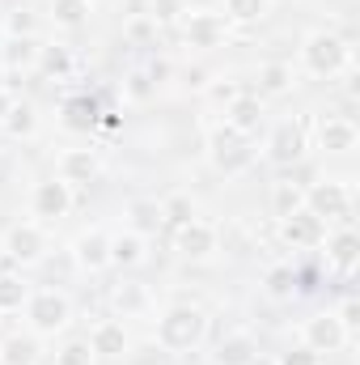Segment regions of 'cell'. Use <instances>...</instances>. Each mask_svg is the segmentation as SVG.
I'll return each mask as SVG.
<instances>
[{
	"mask_svg": "<svg viewBox=\"0 0 360 365\" xmlns=\"http://www.w3.org/2000/svg\"><path fill=\"white\" fill-rule=\"evenodd\" d=\"M301 56H305V68H309L314 77H335L339 68H348L352 47H348V38H339V34H309Z\"/></svg>",
	"mask_w": 360,
	"mask_h": 365,
	"instance_id": "cell-1",
	"label": "cell"
},
{
	"mask_svg": "<svg viewBox=\"0 0 360 365\" xmlns=\"http://www.w3.org/2000/svg\"><path fill=\"white\" fill-rule=\"evenodd\" d=\"M203 310H195V306H174L162 323H157V340L166 344V349H191L199 336H203Z\"/></svg>",
	"mask_w": 360,
	"mask_h": 365,
	"instance_id": "cell-2",
	"label": "cell"
},
{
	"mask_svg": "<svg viewBox=\"0 0 360 365\" xmlns=\"http://www.w3.org/2000/svg\"><path fill=\"white\" fill-rule=\"evenodd\" d=\"M305 208L314 217H327V221H344L352 212V191L344 182H314L305 191Z\"/></svg>",
	"mask_w": 360,
	"mask_h": 365,
	"instance_id": "cell-3",
	"label": "cell"
},
{
	"mask_svg": "<svg viewBox=\"0 0 360 365\" xmlns=\"http://www.w3.org/2000/svg\"><path fill=\"white\" fill-rule=\"evenodd\" d=\"M212 153H216V166H221L225 175H238V170H246V166L255 162L250 145H246V140H242V132H233V128L212 132Z\"/></svg>",
	"mask_w": 360,
	"mask_h": 365,
	"instance_id": "cell-4",
	"label": "cell"
},
{
	"mask_svg": "<svg viewBox=\"0 0 360 365\" xmlns=\"http://www.w3.org/2000/svg\"><path fill=\"white\" fill-rule=\"evenodd\" d=\"M305 344L314 353H335L339 344H348V327L335 314H318V319L305 323Z\"/></svg>",
	"mask_w": 360,
	"mask_h": 365,
	"instance_id": "cell-5",
	"label": "cell"
},
{
	"mask_svg": "<svg viewBox=\"0 0 360 365\" xmlns=\"http://www.w3.org/2000/svg\"><path fill=\"white\" fill-rule=\"evenodd\" d=\"M284 221V238L292 242V247H314V242H322V217H314L309 208H297V212H288V217H280Z\"/></svg>",
	"mask_w": 360,
	"mask_h": 365,
	"instance_id": "cell-6",
	"label": "cell"
},
{
	"mask_svg": "<svg viewBox=\"0 0 360 365\" xmlns=\"http://www.w3.org/2000/svg\"><path fill=\"white\" fill-rule=\"evenodd\" d=\"M268 153H271L275 166H292V162L305 153V136H301V128H297V123H280V128L271 132Z\"/></svg>",
	"mask_w": 360,
	"mask_h": 365,
	"instance_id": "cell-7",
	"label": "cell"
},
{
	"mask_svg": "<svg viewBox=\"0 0 360 365\" xmlns=\"http://www.w3.org/2000/svg\"><path fill=\"white\" fill-rule=\"evenodd\" d=\"M318 140H322L327 153H352V149H356V123L331 115V119L318 123Z\"/></svg>",
	"mask_w": 360,
	"mask_h": 365,
	"instance_id": "cell-8",
	"label": "cell"
},
{
	"mask_svg": "<svg viewBox=\"0 0 360 365\" xmlns=\"http://www.w3.org/2000/svg\"><path fill=\"white\" fill-rule=\"evenodd\" d=\"M30 319H34L38 331H55V327L68 323V302L55 297V293H38V297L30 302Z\"/></svg>",
	"mask_w": 360,
	"mask_h": 365,
	"instance_id": "cell-9",
	"label": "cell"
},
{
	"mask_svg": "<svg viewBox=\"0 0 360 365\" xmlns=\"http://www.w3.org/2000/svg\"><path fill=\"white\" fill-rule=\"evenodd\" d=\"M68 204H73V195H68V182L51 179V182H38L34 187V212L38 217H64L68 212Z\"/></svg>",
	"mask_w": 360,
	"mask_h": 365,
	"instance_id": "cell-10",
	"label": "cell"
},
{
	"mask_svg": "<svg viewBox=\"0 0 360 365\" xmlns=\"http://www.w3.org/2000/svg\"><path fill=\"white\" fill-rule=\"evenodd\" d=\"M212 247H216V234H212L203 221H186V225L179 230V251L186 255V259H203Z\"/></svg>",
	"mask_w": 360,
	"mask_h": 365,
	"instance_id": "cell-11",
	"label": "cell"
},
{
	"mask_svg": "<svg viewBox=\"0 0 360 365\" xmlns=\"http://www.w3.org/2000/svg\"><path fill=\"white\" fill-rule=\"evenodd\" d=\"M356 255H360V238L352 230H339V234L331 238V247H327V259H331V268H339V272H352V268H356Z\"/></svg>",
	"mask_w": 360,
	"mask_h": 365,
	"instance_id": "cell-12",
	"label": "cell"
},
{
	"mask_svg": "<svg viewBox=\"0 0 360 365\" xmlns=\"http://www.w3.org/2000/svg\"><path fill=\"white\" fill-rule=\"evenodd\" d=\"M259 357V349H255V340L250 336H229V340H221V349H216V365H250Z\"/></svg>",
	"mask_w": 360,
	"mask_h": 365,
	"instance_id": "cell-13",
	"label": "cell"
},
{
	"mask_svg": "<svg viewBox=\"0 0 360 365\" xmlns=\"http://www.w3.org/2000/svg\"><path fill=\"white\" fill-rule=\"evenodd\" d=\"M263 123V102L259 98H233L229 106V128L233 132H255Z\"/></svg>",
	"mask_w": 360,
	"mask_h": 365,
	"instance_id": "cell-14",
	"label": "cell"
},
{
	"mask_svg": "<svg viewBox=\"0 0 360 365\" xmlns=\"http://www.w3.org/2000/svg\"><path fill=\"white\" fill-rule=\"evenodd\" d=\"M221 34H225V26H221V17H212V13H199V17H191V26H186V43H191V47H212Z\"/></svg>",
	"mask_w": 360,
	"mask_h": 365,
	"instance_id": "cell-15",
	"label": "cell"
},
{
	"mask_svg": "<svg viewBox=\"0 0 360 365\" xmlns=\"http://www.w3.org/2000/svg\"><path fill=\"white\" fill-rule=\"evenodd\" d=\"M93 170H97V162H93L90 149H73V153H64V162H60L64 182H90Z\"/></svg>",
	"mask_w": 360,
	"mask_h": 365,
	"instance_id": "cell-16",
	"label": "cell"
},
{
	"mask_svg": "<svg viewBox=\"0 0 360 365\" xmlns=\"http://www.w3.org/2000/svg\"><path fill=\"white\" fill-rule=\"evenodd\" d=\"M77 259H81L85 268H102V264L110 259V238H106V234H81V238H77Z\"/></svg>",
	"mask_w": 360,
	"mask_h": 365,
	"instance_id": "cell-17",
	"label": "cell"
},
{
	"mask_svg": "<svg viewBox=\"0 0 360 365\" xmlns=\"http://www.w3.org/2000/svg\"><path fill=\"white\" fill-rule=\"evenodd\" d=\"M38 251H43V238H38V230L21 225V230H13V234H9V255H13V259L30 264V259H38Z\"/></svg>",
	"mask_w": 360,
	"mask_h": 365,
	"instance_id": "cell-18",
	"label": "cell"
},
{
	"mask_svg": "<svg viewBox=\"0 0 360 365\" xmlns=\"http://www.w3.org/2000/svg\"><path fill=\"white\" fill-rule=\"evenodd\" d=\"M90 349H93V353H102V357H115V353H123V349H127V336H123V327H119V323H102V327L93 331Z\"/></svg>",
	"mask_w": 360,
	"mask_h": 365,
	"instance_id": "cell-19",
	"label": "cell"
},
{
	"mask_svg": "<svg viewBox=\"0 0 360 365\" xmlns=\"http://www.w3.org/2000/svg\"><path fill=\"white\" fill-rule=\"evenodd\" d=\"M64 123H68L73 132H90L93 123H97V102H90V98H73V102L64 106Z\"/></svg>",
	"mask_w": 360,
	"mask_h": 365,
	"instance_id": "cell-20",
	"label": "cell"
},
{
	"mask_svg": "<svg viewBox=\"0 0 360 365\" xmlns=\"http://www.w3.org/2000/svg\"><path fill=\"white\" fill-rule=\"evenodd\" d=\"M110 259H115V264H140V259H144L140 234H119V238H110Z\"/></svg>",
	"mask_w": 360,
	"mask_h": 365,
	"instance_id": "cell-21",
	"label": "cell"
},
{
	"mask_svg": "<svg viewBox=\"0 0 360 365\" xmlns=\"http://www.w3.org/2000/svg\"><path fill=\"white\" fill-rule=\"evenodd\" d=\"M127 212H132V221H136V230H140V234H149V230H162V225H166V221H162V204H153V200H136Z\"/></svg>",
	"mask_w": 360,
	"mask_h": 365,
	"instance_id": "cell-22",
	"label": "cell"
},
{
	"mask_svg": "<svg viewBox=\"0 0 360 365\" xmlns=\"http://www.w3.org/2000/svg\"><path fill=\"white\" fill-rule=\"evenodd\" d=\"M292 86V68L288 64H268V68H259V90L263 93H284Z\"/></svg>",
	"mask_w": 360,
	"mask_h": 365,
	"instance_id": "cell-23",
	"label": "cell"
},
{
	"mask_svg": "<svg viewBox=\"0 0 360 365\" xmlns=\"http://www.w3.org/2000/svg\"><path fill=\"white\" fill-rule=\"evenodd\" d=\"M271 200H275V212H280V217H288V212H297V208L305 204V191H301V187H292V182H275Z\"/></svg>",
	"mask_w": 360,
	"mask_h": 365,
	"instance_id": "cell-24",
	"label": "cell"
},
{
	"mask_svg": "<svg viewBox=\"0 0 360 365\" xmlns=\"http://www.w3.org/2000/svg\"><path fill=\"white\" fill-rule=\"evenodd\" d=\"M0 353H4V365H34V357H38L34 340H26V336H13Z\"/></svg>",
	"mask_w": 360,
	"mask_h": 365,
	"instance_id": "cell-25",
	"label": "cell"
},
{
	"mask_svg": "<svg viewBox=\"0 0 360 365\" xmlns=\"http://www.w3.org/2000/svg\"><path fill=\"white\" fill-rule=\"evenodd\" d=\"M55 365H93V349L90 340H73L55 353Z\"/></svg>",
	"mask_w": 360,
	"mask_h": 365,
	"instance_id": "cell-26",
	"label": "cell"
},
{
	"mask_svg": "<svg viewBox=\"0 0 360 365\" xmlns=\"http://www.w3.org/2000/svg\"><path fill=\"white\" fill-rule=\"evenodd\" d=\"M90 13V0H55V21L64 26H81Z\"/></svg>",
	"mask_w": 360,
	"mask_h": 365,
	"instance_id": "cell-27",
	"label": "cell"
},
{
	"mask_svg": "<svg viewBox=\"0 0 360 365\" xmlns=\"http://www.w3.org/2000/svg\"><path fill=\"white\" fill-rule=\"evenodd\" d=\"M26 302V284L13 276H0V310H17Z\"/></svg>",
	"mask_w": 360,
	"mask_h": 365,
	"instance_id": "cell-28",
	"label": "cell"
},
{
	"mask_svg": "<svg viewBox=\"0 0 360 365\" xmlns=\"http://www.w3.org/2000/svg\"><path fill=\"white\" fill-rule=\"evenodd\" d=\"M162 221H170V225H186V221H195V208H191V200H170V204H162Z\"/></svg>",
	"mask_w": 360,
	"mask_h": 365,
	"instance_id": "cell-29",
	"label": "cell"
},
{
	"mask_svg": "<svg viewBox=\"0 0 360 365\" xmlns=\"http://www.w3.org/2000/svg\"><path fill=\"white\" fill-rule=\"evenodd\" d=\"M43 73H55V77H64L68 68H73V60H68V51L64 47H43Z\"/></svg>",
	"mask_w": 360,
	"mask_h": 365,
	"instance_id": "cell-30",
	"label": "cell"
},
{
	"mask_svg": "<svg viewBox=\"0 0 360 365\" xmlns=\"http://www.w3.org/2000/svg\"><path fill=\"white\" fill-rule=\"evenodd\" d=\"M13 136H26V132H34V110L21 102V106H9V123H4Z\"/></svg>",
	"mask_w": 360,
	"mask_h": 365,
	"instance_id": "cell-31",
	"label": "cell"
},
{
	"mask_svg": "<svg viewBox=\"0 0 360 365\" xmlns=\"http://www.w3.org/2000/svg\"><path fill=\"white\" fill-rule=\"evenodd\" d=\"M225 9H229V17H238V21H255V17H263L268 0H225Z\"/></svg>",
	"mask_w": 360,
	"mask_h": 365,
	"instance_id": "cell-32",
	"label": "cell"
},
{
	"mask_svg": "<svg viewBox=\"0 0 360 365\" xmlns=\"http://www.w3.org/2000/svg\"><path fill=\"white\" fill-rule=\"evenodd\" d=\"M268 289L275 297H288V293L297 289V272H292V268H275V272L268 276Z\"/></svg>",
	"mask_w": 360,
	"mask_h": 365,
	"instance_id": "cell-33",
	"label": "cell"
},
{
	"mask_svg": "<svg viewBox=\"0 0 360 365\" xmlns=\"http://www.w3.org/2000/svg\"><path fill=\"white\" fill-rule=\"evenodd\" d=\"M275 365H318V353L309 349V344H301V349H292V353H284Z\"/></svg>",
	"mask_w": 360,
	"mask_h": 365,
	"instance_id": "cell-34",
	"label": "cell"
},
{
	"mask_svg": "<svg viewBox=\"0 0 360 365\" xmlns=\"http://www.w3.org/2000/svg\"><path fill=\"white\" fill-rule=\"evenodd\" d=\"M179 0H153V9H149V17H153V21H174V17H179Z\"/></svg>",
	"mask_w": 360,
	"mask_h": 365,
	"instance_id": "cell-35",
	"label": "cell"
},
{
	"mask_svg": "<svg viewBox=\"0 0 360 365\" xmlns=\"http://www.w3.org/2000/svg\"><path fill=\"white\" fill-rule=\"evenodd\" d=\"M34 56H38V51H34V43H30V38H21V43H13V47H9V60H13V64H30Z\"/></svg>",
	"mask_w": 360,
	"mask_h": 365,
	"instance_id": "cell-36",
	"label": "cell"
},
{
	"mask_svg": "<svg viewBox=\"0 0 360 365\" xmlns=\"http://www.w3.org/2000/svg\"><path fill=\"white\" fill-rule=\"evenodd\" d=\"M115 302H119L123 310H132V306H144V293H140L136 284H127V289H119V293H115Z\"/></svg>",
	"mask_w": 360,
	"mask_h": 365,
	"instance_id": "cell-37",
	"label": "cell"
},
{
	"mask_svg": "<svg viewBox=\"0 0 360 365\" xmlns=\"http://www.w3.org/2000/svg\"><path fill=\"white\" fill-rule=\"evenodd\" d=\"M335 319H339V323H344V327L352 331V327H356V323H360V306H356V302H352V297H348V302L339 306V314H335Z\"/></svg>",
	"mask_w": 360,
	"mask_h": 365,
	"instance_id": "cell-38",
	"label": "cell"
},
{
	"mask_svg": "<svg viewBox=\"0 0 360 365\" xmlns=\"http://www.w3.org/2000/svg\"><path fill=\"white\" fill-rule=\"evenodd\" d=\"M9 30H13V34H30V30H34V17H30L26 9H17V13L9 17Z\"/></svg>",
	"mask_w": 360,
	"mask_h": 365,
	"instance_id": "cell-39",
	"label": "cell"
},
{
	"mask_svg": "<svg viewBox=\"0 0 360 365\" xmlns=\"http://www.w3.org/2000/svg\"><path fill=\"white\" fill-rule=\"evenodd\" d=\"M153 30H157V21H153V17H140V21H132V26H127V34H132V38H149Z\"/></svg>",
	"mask_w": 360,
	"mask_h": 365,
	"instance_id": "cell-40",
	"label": "cell"
},
{
	"mask_svg": "<svg viewBox=\"0 0 360 365\" xmlns=\"http://www.w3.org/2000/svg\"><path fill=\"white\" fill-rule=\"evenodd\" d=\"M132 98H149V77H132Z\"/></svg>",
	"mask_w": 360,
	"mask_h": 365,
	"instance_id": "cell-41",
	"label": "cell"
},
{
	"mask_svg": "<svg viewBox=\"0 0 360 365\" xmlns=\"http://www.w3.org/2000/svg\"><path fill=\"white\" fill-rule=\"evenodd\" d=\"M212 98H221V102H233V98H238V90H233V86H216V90H212Z\"/></svg>",
	"mask_w": 360,
	"mask_h": 365,
	"instance_id": "cell-42",
	"label": "cell"
},
{
	"mask_svg": "<svg viewBox=\"0 0 360 365\" xmlns=\"http://www.w3.org/2000/svg\"><path fill=\"white\" fill-rule=\"evenodd\" d=\"M250 365H275V361H263V357H255V361H250Z\"/></svg>",
	"mask_w": 360,
	"mask_h": 365,
	"instance_id": "cell-43",
	"label": "cell"
}]
</instances>
